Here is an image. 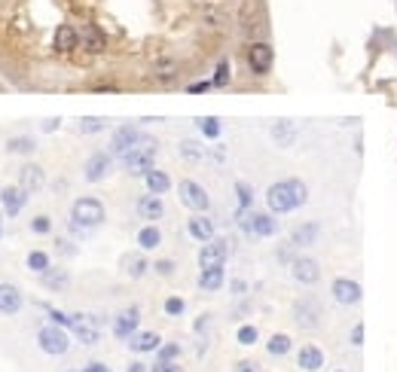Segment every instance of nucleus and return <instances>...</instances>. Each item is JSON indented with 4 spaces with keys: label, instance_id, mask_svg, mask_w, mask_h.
I'll list each match as a JSON object with an SVG mask.
<instances>
[{
    "label": "nucleus",
    "instance_id": "nucleus-1",
    "mask_svg": "<svg viewBox=\"0 0 397 372\" xmlns=\"http://www.w3.org/2000/svg\"><path fill=\"white\" fill-rule=\"evenodd\" d=\"M309 201V186L291 177V180H278L266 189V205L272 214H291Z\"/></svg>",
    "mask_w": 397,
    "mask_h": 372
},
{
    "label": "nucleus",
    "instance_id": "nucleus-2",
    "mask_svg": "<svg viewBox=\"0 0 397 372\" xmlns=\"http://www.w3.org/2000/svg\"><path fill=\"white\" fill-rule=\"evenodd\" d=\"M156 153H159L156 138H150V134H141V141L134 143L129 153L120 156V162H123V168H125L129 174H147L150 168H153V162H156Z\"/></svg>",
    "mask_w": 397,
    "mask_h": 372
},
{
    "label": "nucleus",
    "instance_id": "nucleus-3",
    "mask_svg": "<svg viewBox=\"0 0 397 372\" xmlns=\"http://www.w3.org/2000/svg\"><path fill=\"white\" fill-rule=\"evenodd\" d=\"M239 226L248 235H257V238H272L278 235V220L275 214L269 210V214H257V210H239Z\"/></svg>",
    "mask_w": 397,
    "mask_h": 372
},
{
    "label": "nucleus",
    "instance_id": "nucleus-4",
    "mask_svg": "<svg viewBox=\"0 0 397 372\" xmlns=\"http://www.w3.org/2000/svg\"><path fill=\"white\" fill-rule=\"evenodd\" d=\"M104 205L98 199H77L71 208V223L83 226V229H98L104 223Z\"/></svg>",
    "mask_w": 397,
    "mask_h": 372
},
{
    "label": "nucleus",
    "instance_id": "nucleus-5",
    "mask_svg": "<svg viewBox=\"0 0 397 372\" xmlns=\"http://www.w3.org/2000/svg\"><path fill=\"white\" fill-rule=\"evenodd\" d=\"M37 345L43 354H49V357H62V354H67V348H71V336L64 333V327L49 324L37 333Z\"/></svg>",
    "mask_w": 397,
    "mask_h": 372
},
{
    "label": "nucleus",
    "instance_id": "nucleus-6",
    "mask_svg": "<svg viewBox=\"0 0 397 372\" xmlns=\"http://www.w3.org/2000/svg\"><path fill=\"white\" fill-rule=\"evenodd\" d=\"M226 257H230V241L226 238H211V241L202 244V250H199V266L202 269L223 266Z\"/></svg>",
    "mask_w": 397,
    "mask_h": 372
},
{
    "label": "nucleus",
    "instance_id": "nucleus-7",
    "mask_svg": "<svg viewBox=\"0 0 397 372\" xmlns=\"http://www.w3.org/2000/svg\"><path fill=\"white\" fill-rule=\"evenodd\" d=\"M275 64V52L269 43H251L248 46V67L251 73H257V77H266L269 71H272Z\"/></svg>",
    "mask_w": 397,
    "mask_h": 372
},
{
    "label": "nucleus",
    "instance_id": "nucleus-8",
    "mask_svg": "<svg viewBox=\"0 0 397 372\" xmlns=\"http://www.w3.org/2000/svg\"><path fill=\"white\" fill-rule=\"evenodd\" d=\"M177 192H181V201L187 205L190 210H208L211 208V196L205 192V186H199L196 180H181V186H177Z\"/></svg>",
    "mask_w": 397,
    "mask_h": 372
},
{
    "label": "nucleus",
    "instance_id": "nucleus-9",
    "mask_svg": "<svg viewBox=\"0 0 397 372\" xmlns=\"http://www.w3.org/2000/svg\"><path fill=\"white\" fill-rule=\"evenodd\" d=\"M333 299L340 302V306H358L361 296H364V290H361L358 281H351V278H336L333 287H330Z\"/></svg>",
    "mask_w": 397,
    "mask_h": 372
},
{
    "label": "nucleus",
    "instance_id": "nucleus-10",
    "mask_svg": "<svg viewBox=\"0 0 397 372\" xmlns=\"http://www.w3.org/2000/svg\"><path fill=\"white\" fill-rule=\"evenodd\" d=\"M111 168H113L111 153H92L86 159V168H83V177H86L89 183H101L107 174H111Z\"/></svg>",
    "mask_w": 397,
    "mask_h": 372
},
{
    "label": "nucleus",
    "instance_id": "nucleus-11",
    "mask_svg": "<svg viewBox=\"0 0 397 372\" xmlns=\"http://www.w3.org/2000/svg\"><path fill=\"white\" fill-rule=\"evenodd\" d=\"M138 324H141V308H125V311H120V315L113 317V336L116 339H125L129 342L134 333H138Z\"/></svg>",
    "mask_w": 397,
    "mask_h": 372
},
{
    "label": "nucleus",
    "instance_id": "nucleus-12",
    "mask_svg": "<svg viewBox=\"0 0 397 372\" xmlns=\"http://www.w3.org/2000/svg\"><path fill=\"white\" fill-rule=\"evenodd\" d=\"M101 317H86V315H74V336L83 342V345H95L101 339Z\"/></svg>",
    "mask_w": 397,
    "mask_h": 372
},
{
    "label": "nucleus",
    "instance_id": "nucleus-13",
    "mask_svg": "<svg viewBox=\"0 0 397 372\" xmlns=\"http://www.w3.org/2000/svg\"><path fill=\"white\" fill-rule=\"evenodd\" d=\"M138 141H141V129H138V125H120V129L113 131V138H111V153L113 156L129 153V150Z\"/></svg>",
    "mask_w": 397,
    "mask_h": 372
},
{
    "label": "nucleus",
    "instance_id": "nucleus-14",
    "mask_svg": "<svg viewBox=\"0 0 397 372\" xmlns=\"http://www.w3.org/2000/svg\"><path fill=\"white\" fill-rule=\"evenodd\" d=\"M291 275H293V281L312 287V284H318V278H321V266L309 257H297L291 263Z\"/></svg>",
    "mask_w": 397,
    "mask_h": 372
},
{
    "label": "nucleus",
    "instance_id": "nucleus-15",
    "mask_svg": "<svg viewBox=\"0 0 397 372\" xmlns=\"http://www.w3.org/2000/svg\"><path fill=\"white\" fill-rule=\"evenodd\" d=\"M293 317H297V324L300 327H306V329H315L321 324V306L315 299H300L297 306H293Z\"/></svg>",
    "mask_w": 397,
    "mask_h": 372
},
{
    "label": "nucleus",
    "instance_id": "nucleus-16",
    "mask_svg": "<svg viewBox=\"0 0 397 372\" xmlns=\"http://www.w3.org/2000/svg\"><path fill=\"white\" fill-rule=\"evenodd\" d=\"M25 201H28V192H25L22 186H4V189H0V208H4L6 217L19 214L25 208Z\"/></svg>",
    "mask_w": 397,
    "mask_h": 372
},
{
    "label": "nucleus",
    "instance_id": "nucleus-17",
    "mask_svg": "<svg viewBox=\"0 0 397 372\" xmlns=\"http://www.w3.org/2000/svg\"><path fill=\"white\" fill-rule=\"evenodd\" d=\"M138 214H141V220H147V223H156V220H162V214H165L162 196H153V192L141 196V199H138Z\"/></svg>",
    "mask_w": 397,
    "mask_h": 372
},
{
    "label": "nucleus",
    "instance_id": "nucleus-18",
    "mask_svg": "<svg viewBox=\"0 0 397 372\" xmlns=\"http://www.w3.org/2000/svg\"><path fill=\"white\" fill-rule=\"evenodd\" d=\"M80 43H83V49H86V52L101 55V52L107 49V37H104V31H101L98 24H86V28H83V34H80Z\"/></svg>",
    "mask_w": 397,
    "mask_h": 372
},
{
    "label": "nucleus",
    "instance_id": "nucleus-19",
    "mask_svg": "<svg viewBox=\"0 0 397 372\" xmlns=\"http://www.w3.org/2000/svg\"><path fill=\"white\" fill-rule=\"evenodd\" d=\"M43 183H46V177H43V168H40V165H25L19 171V186L28 192V196H31V192L43 189Z\"/></svg>",
    "mask_w": 397,
    "mask_h": 372
},
{
    "label": "nucleus",
    "instance_id": "nucleus-20",
    "mask_svg": "<svg viewBox=\"0 0 397 372\" xmlns=\"http://www.w3.org/2000/svg\"><path fill=\"white\" fill-rule=\"evenodd\" d=\"M297 366L302 372H318L324 366V354H321L318 345H302L300 354H297Z\"/></svg>",
    "mask_w": 397,
    "mask_h": 372
},
{
    "label": "nucleus",
    "instance_id": "nucleus-21",
    "mask_svg": "<svg viewBox=\"0 0 397 372\" xmlns=\"http://www.w3.org/2000/svg\"><path fill=\"white\" fill-rule=\"evenodd\" d=\"M22 308V293L15 284H0V315H15Z\"/></svg>",
    "mask_w": 397,
    "mask_h": 372
},
{
    "label": "nucleus",
    "instance_id": "nucleus-22",
    "mask_svg": "<svg viewBox=\"0 0 397 372\" xmlns=\"http://www.w3.org/2000/svg\"><path fill=\"white\" fill-rule=\"evenodd\" d=\"M187 232H190L196 241L205 244V241L214 238V223H211V217H205V214H196V217H193L190 223H187Z\"/></svg>",
    "mask_w": 397,
    "mask_h": 372
},
{
    "label": "nucleus",
    "instance_id": "nucleus-23",
    "mask_svg": "<svg viewBox=\"0 0 397 372\" xmlns=\"http://www.w3.org/2000/svg\"><path fill=\"white\" fill-rule=\"evenodd\" d=\"M77 46H80V34L74 31L71 24H62V28L55 31V52L67 55V52H74Z\"/></svg>",
    "mask_w": 397,
    "mask_h": 372
},
{
    "label": "nucleus",
    "instance_id": "nucleus-24",
    "mask_svg": "<svg viewBox=\"0 0 397 372\" xmlns=\"http://www.w3.org/2000/svg\"><path fill=\"white\" fill-rule=\"evenodd\" d=\"M144 180H147V192H153V196H165V192L172 189V177L165 171H159V168H150V171L144 174Z\"/></svg>",
    "mask_w": 397,
    "mask_h": 372
},
{
    "label": "nucleus",
    "instance_id": "nucleus-25",
    "mask_svg": "<svg viewBox=\"0 0 397 372\" xmlns=\"http://www.w3.org/2000/svg\"><path fill=\"white\" fill-rule=\"evenodd\" d=\"M221 287H223V266L202 269V275H199V290L202 293H217Z\"/></svg>",
    "mask_w": 397,
    "mask_h": 372
},
{
    "label": "nucleus",
    "instance_id": "nucleus-26",
    "mask_svg": "<svg viewBox=\"0 0 397 372\" xmlns=\"http://www.w3.org/2000/svg\"><path fill=\"white\" fill-rule=\"evenodd\" d=\"M132 351H138V354H150V351H159V345H162V339H159L156 333H134L129 342Z\"/></svg>",
    "mask_w": 397,
    "mask_h": 372
},
{
    "label": "nucleus",
    "instance_id": "nucleus-27",
    "mask_svg": "<svg viewBox=\"0 0 397 372\" xmlns=\"http://www.w3.org/2000/svg\"><path fill=\"white\" fill-rule=\"evenodd\" d=\"M120 266H123V272L129 278H144V275H147V269H150V263L141 257V253H125V257L120 259Z\"/></svg>",
    "mask_w": 397,
    "mask_h": 372
},
{
    "label": "nucleus",
    "instance_id": "nucleus-28",
    "mask_svg": "<svg viewBox=\"0 0 397 372\" xmlns=\"http://www.w3.org/2000/svg\"><path fill=\"white\" fill-rule=\"evenodd\" d=\"M318 232H321L318 223H302V226H297V229H293L291 244H293V248H306V244H315Z\"/></svg>",
    "mask_w": 397,
    "mask_h": 372
},
{
    "label": "nucleus",
    "instance_id": "nucleus-29",
    "mask_svg": "<svg viewBox=\"0 0 397 372\" xmlns=\"http://www.w3.org/2000/svg\"><path fill=\"white\" fill-rule=\"evenodd\" d=\"M159 244H162V229H159L156 223H147L144 229L138 232V248L141 250H156Z\"/></svg>",
    "mask_w": 397,
    "mask_h": 372
},
{
    "label": "nucleus",
    "instance_id": "nucleus-30",
    "mask_svg": "<svg viewBox=\"0 0 397 372\" xmlns=\"http://www.w3.org/2000/svg\"><path fill=\"white\" fill-rule=\"evenodd\" d=\"M272 141L278 143V147H291L293 141H297V129H293V122H275L272 125Z\"/></svg>",
    "mask_w": 397,
    "mask_h": 372
},
{
    "label": "nucleus",
    "instance_id": "nucleus-31",
    "mask_svg": "<svg viewBox=\"0 0 397 372\" xmlns=\"http://www.w3.org/2000/svg\"><path fill=\"white\" fill-rule=\"evenodd\" d=\"M291 348H293V342H291V336H287V333H275L272 339L266 342V351L272 354V357H284Z\"/></svg>",
    "mask_w": 397,
    "mask_h": 372
},
{
    "label": "nucleus",
    "instance_id": "nucleus-32",
    "mask_svg": "<svg viewBox=\"0 0 397 372\" xmlns=\"http://www.w3.org/2000/svg\"><path fill=\"white\" fill-rule=\"evenodd\" d=\"M6 150H10V153H19V156H28L37 150V143H34V138H28V134H15V138L6 141Z\"/></svg>",
    "mask_w": 397,
    "mask_h": 372
},
{
    "label": "nucleus",
    "instance_id": "nucleus-33",
    "mask_svg": "<svg viewBox=\"0 0 397 372\" xmlns=\"http://www.w3.org/2000/svg\"><path fill=\"white\" fill-rule=\"evenodd\" d=\"M40 278H43V287H49V290H64L67 281H71V275H67L64 269H49V272H43Z\"/></svg>",
    "mask_w": 397,
    "mask_h": 372
},
{
    "label": "nucleus",
    "instance_id": "nucleus-34",
    "mask_svg": "<svg viewBox=\"0 0 397 372\" xmlns=\"http://www.w3.org/2000/svg\"><path fill=\"white\" fill-rule=\"evenodd\" d=\"M28 269L31 272H37V275H43V272H49V253H43V250H31L28 253Z\"/></svg>",
    "mask_w": 397,
    "mask_h": 372
},
{
    "label": "nucleus",
    "instance_id": "nucleus-35",
    "mask_svg": "<svg viewBox=\"0 0 397 372\" xmlns=\"http://www.w3.org/2000/svg\"><path fill=\"white\" fill-rule=\"evenodd\" d=\"M235 342L239 345H257L260 342V329L254 324H242L239 333H235Z\"/></svg>",
    "mask_w": 397,
    "mask_h": 372
},
{
    "label": "nucleus",
    "instance_id": "nucleus-36",
    "mask_svg": "<svg viewBox=\"0 0 397 372\" xmlns=\"http://www.w3.org/2000/svg\"><path fill=\"white\" fill-rule=\"evenodd\" d=\"M235 196H239V210H251V205H254V189L244 180L235 183Z\"/></svg>",
    "mask_w": 397,
    "mask_h": 372
},
{
    "label": "nucleus",
    "instance_id": "nucleus-37",
    "mask_svg": "<svg viewBox=\"0 0 397 372\" xmlns=\"http://www.w3.org/2000/svg\"><path fill=\"white\" fill-rule=\"evenodd\" d=\"M156 357L162 360V363H174L177 357H181V345L177 342H168V345H159V351H156Z\"/></svg>",
    "mask_w": 397,
    "mask_h": 372
},
{
    "label": "nucleus",
    "instance_id": "nucleus-38",
    "mask_svg": "<svg viewBox=\"0 0 397 372\" xmlns=\"http://www.w3.org/2000/svg\"><path fill=\"white\" fill-rule=\"evenodd\" d=\"M162 308H165V315H168V317H181L183 311H187V302H183L181 296H168Z\"/></svg>",
    "mask_w": 397,
    "mask_h": 372
},
{
    "label": "nucleus",
    "instance_id": "nucleus-39",
    "mask_svg": "<svg viewBox=\"0 0 397 372\" xmlns=\"http://www.w3.org/2000/svg\"><path fill=\"white\" fill-rule=\"evenodd\" d=\"M199 131L205 134V138H221V120L205 116V120H199Z\"/></svg>",
    "mask_w": 397,
    "mask_h": 372
},
{
    "label": "nucleus",
    "instance_id": "nucleus-40",
    "mask_svg": "<svg viewBox=\"0 0 397 372\" xmlns=\"http://www.w3.org/2000/svg\"><path fill=\"white\" fill-rule=\"evenodd\" d=\"M230 77H232V67H230V62H226V58H223V62L217 64L214 80H211V83H214V89H221V86H226V83H230Z\"/></svg>",
    "mask_w": 397,
    "mask_h": 372
},
{
    "label": "nucleus",
    "instance_id": "nucleus-41",
    "mask_svg": "<svg viewBox=\"0 0 397 372\" xmlns=\"http://www.w3.org/2000/svg\"><path fill=\"white\" fill-rule=\"evenodd\" d=\"M181 156L190 159V162H196V159H202V147H199L196 141H183L181 143Z\"/></svg>",
    "mask_w": 397,
    "mask_h": 372
},
{
    "label": "nucleus",
    "instance_id": "nucleus-42",
    "mask_svg": "<svg viewBox=\"0 0 397 372\" xmlns=\"http://www.w3.org/2000/svg\"><path fill=\"white\" fill-rule=\"evenodd\" d=\"M49 311V320L58 327H64V329H71L74 327V315H64V311H58V308H46Z\"/></svg>",
    "mask_w": 397,
    "mask_h": 372
},
{
    "label": "nucleus",
    "instance_id": "nucleus-43",
    "mask_svg": "<svg viewBox=\"0 0 397 372\" xmlns=\"http://www.w3.org/2000/svg\"><path fill=\"white\" fill-rule=\"evenodd\" d=\"M31 229L37 232V235H46L49 229H53V220H49V217H34L31 220Z\"/></svg>",
    "mask_w": 397,
    "mask_h": 372
},
{
    "label": "nucleus",
    "instance_id": "nucleus-44",
    "mask_svg": "<svg viewBox=\"0 0 397 372\" xmlns=\"http://www.w3.org/2000/svg\"><path fill=\"white\" fill-rule=\"evenodd\" d=\"M101 129H104V120H95V116L80 122V131H83V134H95V131H101Z\"/></svg>",
    "mask_w": 397,
    "mask_h": 372
},
{
    "label": "nucleus",
    "instance_id": "nucleus-45",
    "mask_svg": "<svg viewBox=\"0 0 397 372\" xmlns=\"http://www.w3.org/2000/svg\"><path fill=\"white\" fill-rule=\"evenodd\" d=\"M156 275H162V278H172L174 275V259H156Z\"/></svg>",
    "mask_w": 397,
    "mask_h": 372
},
{
    "label": "nucleus",
    "instance_id": "nucleus-46",
    "mask_svg": "<svg viewBox=\"0 0 397 372\" xmlns=\"http://www.w3.org/2000/svg\"><path fill=\"white\" fill-rule=\"evenodd\" d=\"M235 372H263V366L254 363V360H239L235 363Z\"/></svg>",
    "mask_w": 397,
    "mask_h": 372
},
{
    "label": "nucleus",
    "instance_id": "nucleus-47",
    "mask_svg": "<svg viewBox=\"0 0 397 372\" xmlns=\"http://www.w3.org/2000/svg\"><path fill=\"white\" fill-rule=\"evenodd\" d=\"M278 259H281V263H293V244H284V248H278Z\"/></svg>",
    "mask_w": 397,
    "mask_h": 372
},
{
    "label": "nucleus",
    "instance_id": "nucleus-48",
    "mask_svg": "<svg viewBox=\"0 0 397 372\" xmlns=\"http://www.w3.org/2000/svg\"><path fill=\"white\" fill-rule=\"evenodd\" d=\"M150 372H183V369L177 366V363H162V360H159V363H156V366L150 369Z\"/></svg>",
    "mask_w": 397,
    "mask_h": 372
},
{
    "label": "nucleus",
    "instance_id": "nucleus-49",
    "mask_svg": "<svg viewBox=\"0 0 397 372\" xmlns=\"http://www.w3.org/2000/svg\"><path fill=\"white\" fill-rule=\"evenodd\" d=\"M208 89H214V83L205 80V83H193L190 86V95H202V92H208Z\"/></svg>",
    "mask_w": 397,
    "mask_h": 372
},
{
    "label": "nucleus",
    "instance_id": "nucleus-50",
    "mask_svg": "<svg viewBox=\"0 0 397 372\" xmlns=\"http://www.w3.org/2000/svg\"><path fill=\"white\" fill-rule=\"evenodd\" d=\"M351 345H354V348H361V345H364V327H354L351 329Z\"/></svg>",
    "mask_w": 397,
    "mask_h": 372
},
{
    "label": "nucleus",
    "instance_id": "nucleus-51",
    "mask_svg": "<svg viewBox=\"0 0 397 372\" xmlns=\"http://www.w3.org/2000/svg\"><path fill=\"white\" fill-rule=\"evenodd\" d=\"M208 320H211V315H202V317L196 320V333H205V329H208Z\"/></svg>",
    "mask_w": 397,
    "mask_h": 372
},
{
    "label": "nucleus",
    "instance_id": "nucleus-52",
    "mask_svg": "<svg viewBox=\"0 0 397 372\" xmlns=\"http://www.w3.org/2000/svg\"><path fill=\"white\" fill-rule=\"evenodd\" d=\"M83 372H111V369H107L104 363H89V366L83 369Z\"/></svg>",
    "mask_w": 397,
    "mask_h": 372
},
{
    "label": "nucleus",
    "instance_id": "nucleus-53",
    "mask_svg": "<svg viewBox=\"0 0 397 372\" xmlns=\"http://www.w3.org/2000/svg\"><path fill=\"white\" fill-rule=\"evenodd\" d=\"M244 290H248V284H244V281H232V293L235 296H244Z\"/></svg>",
    "mask_w": 397,
    "mask_h": 372
},
{
    "label": "nucleus",
    "instance_id": "nucleus-54",
    "mask_svg": "<svg viewBox=\"0 0 397 372\" xmlns=\"http://www.w3.org/2000/svg\"><path fill=\"white\" fill-rule=\"evenodd\" d=\"M125 372H147V366H144L141 360H134V363H129V369H125Z\"/></svg>",
    "mask_w": 397,
    "mask_h": 372
},
{
    "label": "nucleus",
    "instance_id": "nucleus-55",
    "mask_svg": "<svg viewBox=\"0 0 397 372\" xmlns=\"http://www.w3.org/2000/svg\"><path fill=\"white\" fill-rule=\"evenodd\" d=\"M58 250H62V253H74V248H71V241H58Z\"/></svg>",
    "mask_w": 397,
    "mask_h": 372
},
{
    "label": "nucleus",
    "instance_id": "nucleus-56",
    "mask_svg": "<svg viewBox=\"0 0 397 372\" xmlns=\"http://www.w3.org/2000/svg\"><path fill=\"white\" fill-rule=\"evenodd\" d=\"M58 129V120H49V122H43V131H55Z\"/></svg>",
    "mask_w": 397,
    "mask_h": 372
},
{
    "label": "nucleus",
    "instance_id": "nucleus-57",
    "mask_svg": "<svg viewBox=\"0 0 397 372\" xmlns=\"http://www.w3.org/2000/svg\"><path fill=\"white\" fill-rule=\"evenodd\" d=\"M0 232H4V214H0Z\"/></svg>",
    "mask_w": 397,
    "mask_h": 372
}]
</instances>
